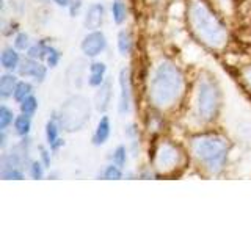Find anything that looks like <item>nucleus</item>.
<instances>
[{
  "mask_svg": "<svg viewBox=\"0 0 251 235\" xmlns=\"http://www.w3.org/2000/svg\"><path fill=\"white\" fill-rule=\"evenodd\" d=\"M110 129H112V125H110V119L107 116H102L99 119V122H98L96 132H94V135H93V144L94 146H102L104 143H107V140L110 137Z\"/></svg>",
  "mask_w": 251,
  "mask_h": 235,
  "instance_id": "nucleus-12",
  "label": "nucleus"
},
{
  "mask_svg": "<svg viewBox=\"0 0 251 235\" xmlns=\"http://www.w3.org/2000/svg\"><path fill=\"white\" fill-rule=\"evenodd\" d=\"M193 152L196 159L204 163V166L217 174L226 163L227 144L220 137H201L193 141Z\"/></svg>",
  "mask_w": 251,
  "mask_h": 235,
  "instance_id": "nucleus-3",
  "label": "nucleus"
},
{
  "mask_svg": "<svg viewBox=\"0 0 251 235\" xmlns=\"http://www.w3.org/2000/svg\"><path fill=\"white\" fill-rule=\"evenodd\" d=\"M190 21L192 25L204 43L212 47H222L226 43V28L215 14L200 0H193L190 5Z\"/></svg>",
  "mask_w": 251,
  "mask_h": 235,
  "instance_id": "nucleus-2",
  "label": "nucleus"
},
{
  "mask_svg": "<svg viewBox=\"0 0 251 235\" xmlns=\"http://www.w3.org/2000/svg\"><path fill=\"white\" fill-rule=\"evenodd\" d=\"M120 113L126 115L130 112V104H132V97H130V78H129V70L127 69H121L120 72Z\"/></svg>",
  "mask_w": 251,
  "mask_h": 235,
  "instance_id": "nucleus-8",
  "label": "nucleus"
},
{
  "mask_svg": "<svg viewBox=\"0 0 251 235\" xmlns=\"http://www.w3.org/2000/svg\"><path fill=\"white\" fill-rule=\"evenodd\" d=\"M118 50L121 55H129L132 50V38L126 30L120 31V35H118Z\"/></svg>",
  "mask_w": 251,
  "mask_h": 235,
  "instance_id": "nucleus-17",
  "label": "nucleus"
},
{
  "mask_svg": "<svg viewBox=\"0 0 251 235\" xmlns=\"http://www.w3.org/2000/svg\"><path fill=\"white\" fill-rule=\"evenodd\" d=\"M58 124L55 122V119H50L47 121L46 124V138H47V143H49V146H52L55 141L58 140Z\"/></svg>",
  "mask_w": 251,
  "mask_h": 235,
  "instance_id": "nucleus-20",
  "label": "nucleus"
},
{
  "mask_svg": "<svg viewBox=\"0 0 251 235\" xmlns=\"http://www.w3.org/2000/svg\"><path fill=\"white\" fill-rule=\"evenodd\" d=\"M50 47L47 46L46 43H38L35 46H31L28 49V57L35 58V60H43L47 58V53H49Z\"/></svg>",
  "mask_w": 251,
  "mask_h": 235,
  "instance_id": "nucleus-18",
  "label": "nucleus"
},
{
  "mask_svg": "<svg viewBox=\"0 0 251 235\" xmlns=\"http://www.w3.org/2000/svg\"><path fill=\"white\" fill-rule=\"evenodd\" d=\"M46 68L43 65H39V63L35 60V58H28L22 63L19 66V74L24 75V77H33L36 82H43L46 78Z\"/></svg>",
  "mask_w": 251,
  "mask_h": 235,
  "instance_id": "nucleus-9",
  "label": "nucleus"
},
{
  "mask_svg": "<svg viewBox=\"0 0 251 235\" xmlns=\"http://www.w3.org/2000/svg\"><path fill=\"white\" fill-rule=\"evenodd\" d=\"M102 21H104V6L100 3H94L88 8L85 16V28L86 30H98L102 25Z\"/></svg>",
  "mask_w": 251,
  "mask_h": 235,
  "instance_id": "nucleus-10",
  "label": "nucleus"
},
{
  "mask_svg": "<svg viewBox=\"0 0 251 235\" xmlns=\"http://www.w3.org/2000/svg\"><path fill=\"white\" fill-rule=\"evenodd\" d=\"M14 129H16V133L21 137H25L27 133L30 132L31 129V119L28 115H21L14 119Z\"/></svg>",
  "mask_w": 251,
  "mask_h": 235,
  "instance_id": "nucleus-16",
  "label": "nucleus"
},
{
  "mask_svg": "<svg viewBox=\"0 0 251 235\" xmlns=\"http://www.w3.org/2000/svg\"><path fill=\"white\" fill-rule=\"evenodd\" d=\"M245 74H247V78H248V82L251 83V68L245 70Z\"/></svg>",
  "mask_w": 251,
  "mask_h": 235,
  "instance_id": "nucleus-35",
  "label": "nucleus"
},
{
  "mask_svg": "<svg viewBox=\"0 0 251 235\" xmlns=\"http://www.w3.org/2000/svg\"><path fill=\"white\" fill-rule=\"evenodd\" d=\"M13 96L18 102H22L24 99H27L28 96H31V85L28 82H19L13 93Z\"/></svg>",
  "mask_w": 251,
  "mask_h": 235,
  "instance_id": "nucleus-19",
  "label": "nucleus"
},
{
  "mask_svg": "<svg viewBox=\"0 0 251 235\" xmlns=\"http://www.w3.org/2000/svg\"><path fill=\"white\" fill-rule=\"evenodd\" d=\"M55 3H57L58 6H69L71 0H53Z\"/></svg>",
  "mask_w": 251,
  "mask_h": 235,
  "instance_id": "nucleus-34",
  "label": "nucleus"
},
{
  "mask_svg": "<svg viewBox=\"0 0 251 235\" xmlns=\"http://www.w3.org/2000/svg\"><path fill=\"white\" fill-rule=\"evenodd\" d=\"M80 6H82V2L80 0H75V2H71L69 3V13L73 18H75V16L78 14V11H80Z\"/></svg>",
  "mask_w": 251,
  "mask_h": 235,
  "instance_id": "nucleus-32",
  "label": "nucleus"
},
{
  "mask_svg": "<svg viewBox=\"0 0 251 235\" xmlns=\"http://www.w3.org/2000/svg\"><path fill=\"white\" fill-rule=\"evenodd\" d=\"M104 75L105 74H96V72H90V77H88V85L90 86H100L104 83Z\"/></svg>",
  "mask_w": 251,
  "mask_h": 235,
  "instance_id": "nucleus-29",
  "label": "nucleus"
},
{
  "mask_svg": "<svg viewBox=\"0 0 251 235\" xmlns=\"http://www.w3.org/2000/svg\"><path fill=\"white\" fill-rule=\"evenodd\" d=\"M218 108V94L214 85L207 80H201L196 93V113L201 121H212Z\"/></svg>",
  "mask_w": 251,
  "mask_h": 235,
  "instance_id": "nucleus-5",
  "label": "nucleus"
},
{
  "mask_svg": "<svg viewBox=\"0 0 251 235\" xmlns=\"http://www.w3.org/2000/svg\"><path fill=\"white\" fill-rule=\"evenodd\" d=\"M102 177L107 179V180H118L123 177V172H121V168L118 166V164H108V166L104 169L102 172Z\"/></svg>",
  "mask_w": 251,
  "mask_h": 235,
  "instance_id": "nucleus-24",
  "label": "nucleus"
},
{
  "mask_svg": "<svg viewBox=\"0 0 251 235\" xmlns=\"http://www.w3.org/2000/svg\"><path fill=\"white\" fill-rule=\"evenodd\" d=\"M16 86H18V80L13 74H5L0 78V96L2 97H10L14 93Z\"/></svg>",
  "mask_w": 251,
  "mask_h": 235,
  "instance_id": "nucleus-13",
  "label": "nucleus"
},
{
  "mask_svg": "<svg viewBox=\"0 0 251 235\" xmlns=\"http://www.w3.org/2000/svg\"><path fill=\"white\" fill-rule=\"evenodd\" d=\"M112 18L115 21V24H123L127 18V10H126V5L123 0H113L112 3Z\"/></svg>",
  "mask_w": 251,
  "mask_h": 235,
  "instance_id": "nucleus-15",
  "label": "nucleus"
},
{
  "mask_svg": "<svg viewBox=\"0 0 251 235\" xmlns=\"http://www.w3.org/2000/svg\"><path fill=\"white\" fill-rule=\"evenodd\" d=\"M110 97H112V83L104 82L99 86V91L96 93V97H94L98 112H105L110 104Z\"/></svg>",
  "mask_w": 251,
  "mask_h": 235,
  "instance_id": "nucleus-11",
  "label": "nucleus"
},
{
  "mask_svg": "<svg viewBox=\"0 0 251 235\" xmlns=\"http://www.w3.org/2000/svg\"><path fill=\"white\" fill-rule=\"evenodd\" d=\"M88 118H90L88 102L80 96H75V97L68 99L65 104H63L58 119L63 127L69 132H73V130H78L80 127H83L85 122L88 121Z\"/></svg>",
  "mask_w": 251,
  "mask_h": 235,
  "instance_id": "nucleus-4",
  "label": "nucleus"
},
{
  "mask_svg": "<svg viewBox=\"0 0 251 235\" xmlns=\"http://www.w3.org/2000/svg\"><path fill=\"white\" fill-rule=\"evenodd\" d=\"M2 177L3 179H16V180H21V179H24V172L18 168V169H10V171H5V172H2Z\"/></svg>",
  "mask_w": 251,
  "mask_h": 235,
  "instance_id": "nucleus-30",
  "label": "nucleus"
},
{
  "mask_svg": "<svg viewBox=\"0 0 251 235\" xmlns=\"http://www.w3.org/2000/svg\"><path fill=\"white\" fill-rule=\"evenodd\" d=\"M0 63L5 69H16L19 65V53L13 49H5L0 57Z\"/></svg>",
  "mask_w": 251,
  "mask_h": 235,
  "instance_id": "nucleus-14",
  "label": "nucleus"
},
{
  "mask_svg": "<svg viewBox=\"0 0 251 235\" xmlns=\"http://www.w3.org/2000/svg\"><path fill=\"white\" fill-rule=\"evenodd\" d=\"M44 164H41L39 162H33L30 166V176L33 179H43L44 177Z\"/></svg>",
  "mask_w": 251,
  "mask_h": 235,
  "instance_id": "nucleus-27",
  "label": "nucleus"
},
{
  "mask_svg": "<svg viewBox=\"0 0 251 235\" xmlns=\"http://www.w3.org/2000/svg\"><path fill=\"white\" fill-rule=\"evenodd\" d=\"M14 46L16 49L19 50H25V49H30V38L27 33H19L14 39Z\"/></svg>",
  "mask_w": 251,
  "mask_h": 235,
  "instance_id": "nucleus-26",
  "label": "nucleus"
},
{
  "mask_svg": "<svg viewBox=\"0 0 251 235\" xmlns=\"http://www.w3.org/2000/svg\"><path fill=\"white\" fill-rule=\"evenodd\" d=\"M124 133H126V137L130 140V146H132V152H133L132 155L135 157L137 152H138V132H137L135 127H133V125H127L126 130H124Z\"/></svg>",
  "mask_w": 251,
  "mask_h": 235,
  "instance_id": "nucleus-22",
  "label": "nucleus"
},
{
  "mask_svg": "<svg viewBox=\"0 0 251 235\" xmlns=\"http://www.w3.org/2000/svg\"><path fill=\"white\" fill-rule=\"evenodd\" d=\"M177 159H179L177 149L171 144H163V146H160L159 152H157L155 164L160 171H168L171 168H175V164L177 163Z\"/></svg>",
  "mask_w": 251,
  "mask_h": 235,
  "instance_id": "nucleus-7",
  "label": "nucleus"
},
{
  "mask_svg": "<svg viewBox=\"0 0 251 235\" xmlns=\"http://www.w3.org/2000/svg\"><path fill=\"white\" fill-rule=\"evenodd\" d=\"M80 47H82V52L86 55V57H90V58L98 57V55L100 52H104V49L107 47L105 35L102 33V31L93 30V31H90V33L83 38Z\"/></svg>",
  "mask_w": 251,
  "mask_h": 235,
  "instance_id": "nucleus-6",
  "label": "nucleus"
},
{
  "mask_svg": "<svg viewBox=\"0 0 251 235\" xmlns=\"http://www.w3.org/2000/svg\"><path fill=\"white\" fill-rule=\"evenodd\" d=\"M184 88V78L180 70L170 61H162L155 68L151 85H149V96L155 107L165 108L175 102Z\"/></svg>",
  "mask_w": 251,
  "mask_h": 235,
  "instance_id": "nucleus-1",
  "label": "nucleus"
},
{
  "mask_svg": "<svg viewBox=\"0 0 251 235\" xmlns=\"http://www.w3.org/2000/svg\"><path fill=\"white\" fill-rule=\"evenodd\" d=\"M39 151H41V160H43V164L46 168L50 166V154L46 151L44 147H39Z\"/></svg>",
  "mask_w": 251,
  "mask_h": 235,
  "instance_id": "nucleus-33",
  "label": "nucleus"
},
{
  "mask_svg": "<svg viewBox=\"0 0 251 235\" xmlns=\"http://www.w3.org/2000/svg\"><path fill=\"white\" fill-rule=\"evenodd\" d=\"M126 160H127V155H126V147L124 146H118L116 151L113 152V163L118 164L120 168H124Z\"/></svg>",
  "mask_w": 251,
  "mask_h": 235,
  "instance_id": "nucleus-25",
  "label": "nucleus"
},
{
  "mask_svg": "<svg viewBox=\"0 0 251 235\" xmlns=\"http://www.w3.org/2000/svg\"><path fill=\"white\" fill-rule=\"evenodd\" d=\"M13 112L8 107H0V130H6L8 125L13 122Z\"/></svg>",
  "mask_w": 251,
  "mask_h": 235,
  "instance_id": "nucleus-23",
  "label": "nucleus"
},
{
  "mask_svg": "<svg viewBox=\"0 0 251 235\" xmlns=\"http://www.w3.org/2000/svg\"><path fill=\"white\" fill-rule=\"evenodd\" d=\"M90 72H96V74H105L107 72V66L105 63L102 61H94L90 66Z\"/></svg>",
  "mask_w": 251,
  "mask_h": 235,
  "instance_id": "nucleus-31",
  "label": "nucleus"
},
{
  "mask_svg": "<svg viewBox=\"0 0 251 235\" xmlns=\"http://www.w3.org/2000/svg\"><path fill=\"white\" fill-rule=\"evenodd\" d=\"M36 108H38V99L35 96H28L27 99H24L21 102V112L24 115H28V116L35 115Z\"/></svg>",
  "mask_w": 251,
  "mask_h": 235,
  "instance_id": "nucleus-21",
  "label": "nucleus"
},
{
  "mask_svg": "<svg viewBox=\"0 0 251 235\" xmlns=\"http://www.w3.org/2000/svg\"><path fill=\"white\" fill-rule=\"evenodd\" d=\"M60 58H61V53L57 49H52V47H50L49 53H47V65H49L50 68H55L58 65Z\"/></svg>",
  "mask_w": 251,
  "mask_h": 235,
  "instance_id": "nucleus-28",
  "label": "nucleus"
}]
</instances>
